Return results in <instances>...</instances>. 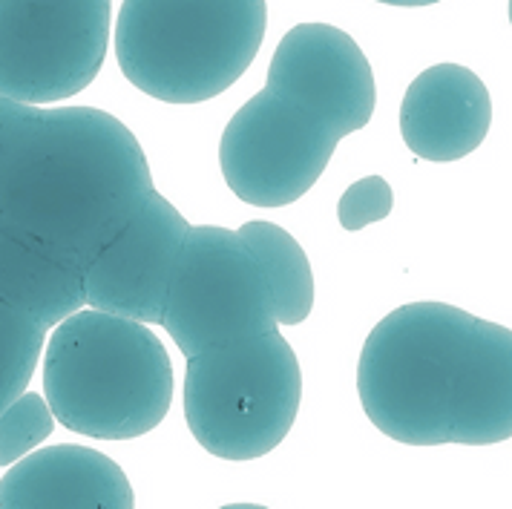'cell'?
Listing matches in <instances>:
<instances>
[{
	"instance_id": "11",
	"label": "cell",
	"mask_w": 512,
	"mask_h": 509,
	"mask_svg": "<svg viewBox=\"0 0 512 509\" xmlns=\"http://www.w3.org/2000/svg\"><path fill=\"white\" fill-rule=\"evenodd\" d=\"M492 124L484 81L461 64H435L409 84L400 136L423 162H458L481 147Z\"/></svg>"
},
{
	"instance_id": "15",
	"label": "cell",
	"mask_w": 512,
	"mask_h": 509,
	"mask_svg": "<svg viewBox=\"0 0 512 509\" xmlns=\"http://www.w3.org/2000/svg\"><path fill=\"white\" fill-rule=\"evenodd\" d=\"M47 328L29 314L0 302V412L26 392L32 371L41 360Z\"/></svg>"
},
{
	"instance_id": "7",
	"label": "cell",
	"mask_w": 512,
	"mask_h": 509,
	"mask_svg": "<svg viewBox=\"0 0 512 509\" xmlns=\"http://www.w3.org/2000/svg\"><path fill=\"white\" fill-rule=\"evenodd\" d=\"M162 325L185 357L280 328L259 265L239 233L190 225L173 268Z\"/></svg>"
},
{
	"instance_id": "2",
	"label": "cell",
	"mask_w": 512,
	"mask_h": 509,
	"mask_svg": "<svg viewBox=\"0 0 512 509\" xmlns=\"http://www.w3.org/2000/svg\"><path fill=\"white\" fill-rule=\"evenodd\" d=\"M153 190L139 139L104 110L21 104L0 136V225L81 268Z\"/></svg>"
},
{
	"instance_id": "6",
	"label": "cell",
	"mask_w": 512,
	"mask_h": 509,
	"mask_svg": "<svg viewBox=\"0 0 512 509\" xmlns=\"http://www.w3.org/2000/svg\"><path fill=\"white\" fill-rule=\"evenodd\" d=\"M113 0H0V98L49 107L104 67Z\"/></svg>"
},
{
	"instance_id": "10",
	"label": "cell",
	"mask_w": 512,
	"mask_h": 509,
	"mask_svg": "<svg viewBox=\"0 0 512 509\" xmlns=\"http://www.w3.org/2000/svg\"><path fill=\"white\" fill-rule=\"evenodd\" d=\"M265 87L303 104L343 139L372 121L377 104L369 58L351 35L331 24L288 29L271 58Z\"/></svg>"
},
{
	"instance_id": "18",
	"label": "cell",
	"mask_w": 512,
	"mask_h": 509,
	"mask_svg": "<svg viewBox=\"0 0 512 509\" xmlns=\"http://www.w3.org/2000/svg\"><path fill=\"white\" fill-rule=\"evenodd\" d=\"M18 101H9V98H0V136H3V130L9 127V121H12V116L18 113Z\"/></svg>"
},
{
	"instance_id": "16",
	"label": "cell",
	"mask_w": 512,
	"mask_h": 509,
	"mask_svg": "<svg viewBox=\"0 0 512 509\" xmlns=\"http://www.w3.org/2000/svg\"><path fill=\"white\" fill-rule=\"evenodd\" d=\"M55 429L47 397L35 392L18 394L0 412V466H12L35 452Z\"/></svg>"
},
{
	"instance_id": "4",
	"label": "cell",
	"mask_w": 512,
	"mask_h": 509,
	"mask_svg": "<svg viewBox=\"0 0 512 509\" xmlns=\"http://www.w3.org/2000/svg\"><path fill=\"white\" fill-rule=\"evenodd\" d=\"M265 0H124L116 58L124 78L164 104H202L254 64Z\"/></svg>"
},
{
	"instance_id": "17",
	"label": "cell",
	"mask_w": 512,
	"mask_h": 509,
	"mask_svg": "<svg viewBox=\"0 0 512 509\" xmlns=\"http://www.w3.org/2000/svg\"><path fill=\"white\" fill-rule=\"evenodd\" d=\"M392 208H395L392 185L383 176H366V179L346 187V193L340 196V205H337V219L346 231L357 233L386 219Z\"/></svg>"
},
{
	"instance_id": "12",
	"label": "cell",
	"mask_w": 512,
	"mask_h": 509,
	"mask_svg": "<svg viewBox=\"0 0 512 509\" xmlns=\"http://www.w3.org/2000/svg\"><path fill=\"white\" fill-rule=\"evenodd\" d=\"M0 509H136V498L113 458L58 443L12 463L0 478Z\"/></svg>"
},
{
	"instance_id": "5",
	"label": "cell",
	"mask_w": 512,
	"mask_h": 509,
	"mask_svg": "<svg viewBox=\"0 0 512 509\" xmlns=\"http://www.w3.org/2000/svg\"><path fill=\"white\" fill-rule=\"evenodd\" d=\"M303 403V371L277 331L187 357L185 420L222 461H254L288 438Z\"/></svg>"
},
{
	"instance_id": "1",
	"label": "cell",
	"mask_w": 512,
	"mask_h": 509,
	"mask_svg": "<svg viewBox=\"0 0 512 509\" xmlns=\"http://www.w3.org/2000/svg\"><path fill=\"white\" fill-rule=\"evenodd\" d=\"M357 394L397 443H504L512 438V331L446 302L400 305L360 351Z\"/></svg>"
},
{
	"instance_id": "3",
	"label": "cell",
	"mask_w": 512,
	"mask_h": 509,
	"mask_svg": "<svg viewBox=\"0 0 512 509\" xmlns=\"http://www.w3.org/2000/svg\"><path fill=\"white\" fill-rule=\"evenodd\" d=\"M44 392L52 417L70 432L139 438L170 412L173 363L144 323L78 308L49 334Z\"/></svg>"
},
{
	"instance_id": "13",
	"label": "cell",
	"mask_w": 512,
	"mask_h": 509,
	"mask_svg": "<svg viewBox=\"0 0 512 509\" xmlns=\"http://www.w3.org/2000/svg\"><path fill=\"white\" fill-rule=\"evenodd\" d=\"M84 268L29 233L0 225V302L44 328L84 308Z\"/></svg>"
},
{
	"instance_id": "8",
	"label": "cell",
	"mask_w": 512,
	"mask_h": 509,
	"mask_svg": "<svg viewBox=\"0 0 512 509\" xmlns=\"http://www.w3.org/2000/svg\"><path fill=\"white\" fill-rule=\"evenodd\" d=\"M340 139L303 104L265 87L236 110L222 133V176L236 199L285 208L317 185Z\"/></svg>"
},
{
	"instance_id": "20",
	"label": "cell",
	"mask_w": 512,
	"mask_h": 509,
	"mask_svg": "<svg viewBox=\"0 0 512 509\" xmlns=\"http://www.w3.org/2000/svg\"><path fill=\"white\" fill-rule=\"evenodd\" d=\"M219 509H268V507H262V504H228V507H219Z\"/></svg>"
},
{
	"instance_id": "14",
	"label": "cell",
	"mask_w": 512,
	"mask_h": 509,
	"mask_svg": "<svg viewBox=\"0 0 512 509\" xmlns=\"http://www.w3.org/2000/svg\"><path fill=\"white\" fill-rule=\"evenodd\" d=\"M236 233L245 239L259 265L277 325H300L308 320L314 308V274L300 242L265 219L245 222Z\"/></svg>"
},
{
	"instance_id": "9",
	"label": "cell",
	"mask_w": 512,
	"mask_h": 509,
	"mask_svg": "<svg viewBox=\"0 0 512 509\" xmlns=\"http://www.w3.org/2000/svg\"><path fill=\"white\" fill-rule=\"evenodd\" d=\"M187 231L185 216L153 190L84 268V305L144 325L162 323Z\"/></svg>"
},
{
	"instance_id": "19",
	"label": "cell",
	"mask_w": 512,
	"mask_h": 509,
	"mask_svg": "<svg viewBox=\"0 0 512 509\" xmlns=\"http://www.w3.org/2000/svg\"><path fill=\"white\" fill-rule=\"evenodd\" d=\"M377 3H386V6H432L441 0H377Z\"/></svg>"
}]
</instances>
